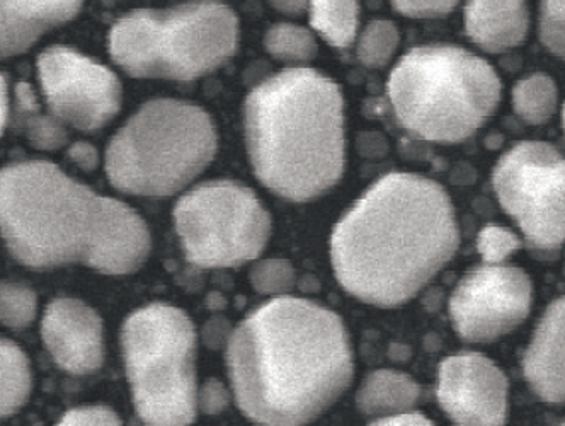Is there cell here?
<instances>
[{
	"label": "cell",
	"instance_id": "cell-35",
	"mask_svg": "<svg viewBox=\"0 0 565 426\" xmlns=\"http://www.w3.org/2000/svg\"><path fill=\"white\" fill-rule=\"evenodd\" d=\"M9 118V98H8V84L4 77L0 75V135L4 131Z\"/></svg>",
	"mask_w": 565,
	"mask_h": 426
},
{
	"label": "cell",
	"instance_id": "cell-11",
	"mask_svg": "<svg viewBox=\"0 0 565 426\" xmlns=\"http://www.w3.org/2000/svg\"><path fill=\"white\" fill-rule=\"evenodd\" d=\"M38 74L50 111L77 130L105 127L121 106L115 72L67 46H52L38 58Z\"/></svg>",
	"mask_w": 565,
	"mask_h": 426
},
{
	"label": "cell",
	"instance_id": "cell-13",
	"mask_svg": "<svg viewBox=\"0 0 565 426\" xmlns=\"http://www.w3.org/2000/svg\"><path fill=\"white\" fill-rule=\"evenodd\" d=\"M436 397L458 426H504L508 379L480 353H460L439 366Z\"/></svg>",
	"mask_w": 565,
	"mask_h": 426
},
{
	"label": "cell",
	"instance_id": "cell-23",
	"mask_svg": "<svg viewBox=\"0 0 565 426\" xmlns=\"http://www.w3.org/2000/svg\"><path fill=\"white\" fill-rule=\"evenodd\" d=\"M266 49L278 61L309 62L317 55L316 38L306 28L276 24L266 33Z\"/></svg>",
	"mask_w": 565,
	"mask_h": 426
},
{
	"label": "cell",
	"instance_id": "cell-14",
	"mask_svg": "<svg viewBox=\"0 0 565 426\" xmlns=\"http://www.w3.org/2000/svg\"><path fill=\"white\" fill-rule=\"evenodd\" d=\"M42 338L53 362L72 375H89L105 362L103 321L77 299H55L46 307Z\"/></svg>",
	"mask_w": 565,
	"mask_h": 426
},
{
	"label": "cell",
	"instance_id": "cell-19",
	"mask_svg": "<svg viewBox=\"0 0 565 426\" xmlns=\"http://www.w3.org/2000/svg\"><path fill=\"white\" fill-rule=\"evenodd\" d=\"M31 387L33 375L26 353L14 341L0 337V418L23 408Z\"/></svg>",
	"mask_w": 565,
	"mask_h": 426
},
{
	"label": "cell",
	"instance_id": "cell-27",
	"mask_svg": "<svg viewBox=\"0 0 565 426\" xmlns=\"http://www.w3.org/2000/svg\"><path fill=\"white\" fill-rule=\"evenodd\" d=\"M521 243L508 228L489 225L483 228L477 239V249L486 263H501L520 249Z\"/></svg>",
	"mask_w": 565,
	"mask_h": 426
},
{
	"label": "cell",
	"instance_id": "cell-18",
	"mask_svg": "<svg viewBox=\"0 0 565 426\" xmlns=\"http://www.w3.org/2000/svg\"><path fill=\"white\" fill-rule=\"evenodd\" d=\"M419 385L395 371H376L358 391V408L366 415H391L413 408L419 400Z\"/></svg>",
	"mask_w": 565,
	"mask_h": 426
},
{
	"label": "cell",
	"instance_id": "cell-34",
	"mask_svg": "<svg viewBox=\"0 0 565 426\" xmlns=\"http://www.w3.org/2000/svg\"><path fill=\"white\" fill-rule=\"evenodd\" d=\"M276 9L287 14H300L312 0H269Z\"/></svg>",
	"mask_w": 565,
	"mask_h": 426
},
{
	"label": "cell",
	"instance_id": "cell-37",
	"mask_svg": "<svg viewBox=\"0 0 565 426\" xmlns=\"http://www.w3.org/2000/svg\"><path fill=\"white\" fill-rule=\"evenodd\" d=\"M557 426H565V422H562L561 425H557Z\"/></svg>",
	"mask_w": 565,
	"mask_h": 426
},
{
	"label": "cell",
	"instance_id": "cell-24",
	"mask_svg": "<svg viewBox=\"0 0 565 426\" xmlns=\"http://www.w3.org/2000/svg\"><path fill=\"white\" fill-rule=\"evenodd\" d=\"M38 297L30 287L15 281H0V324L28 328L36 318Z\"/></svg>",
	"mask_w": 565,
	"mask_h": 426
},
{
	"label": "cell",
	"instance_id": "cell-2",
	"mask_svg": "<svg viewBox=\"0 0 565 426\" xmlns=\"http://www.w3.org/2000/svg\"><path fill=\"white\" fill-rule=\"evenodd\" d=\"M454 206L435 181L392 172L376 181L332 232L335 277L379 307L413 299L457 253Z\"/></svg>",
	"mask_w": 565,
	"mask_h": 426
},
{
	"label": "cell",
	"instance_id": "cell-16",
	"mask_svg": "<svg viewBox=\"0 0 565 426\" xmlns=\"http://www.w3.org/2000/svg\"><path fill=\"white\" fill-rule=\"evenodd\" d=\"M83 0H0V58L21 55L60 24L68 23Z\"/></svg>",
	"mask_w": 565,
	"mask_h": 426
},
{
	"label": "cell",
	"instance_id": "cell-33",
	"mask_svg": "<svg viewBox=\"0 0 565 426\" xmlns=\"http://www.w3.org/2000/svg\"><path fill=\"white\" fill-rule=\"evenodd\" d=\"M68 156H71L75 164L81 166V168L86 169V171L96 168L97 152L89 143H75L71 152H68Z\"/></svg>",
	"mask_w": 565,
	"mask_h": 426
},
{
	"label": "cell",
	"instance_id": "cell-31",
	"mask_svg": "<svg viewBox=\"0 0 565 426\" xmlns=\"http://www.w3.org/2000/svg\"><path fill=\"white\" fill-rule=\"evenodd\" d=\"M228 391L225 390V385L220 381L206 382L203 385V390H201L200 394V404L201 409L206 413V415H218V413L224 412L228 406Z\"/></svg>",
	"mask_w": 565,
	"mask_h": 426
},
{
	"label": "cell",
	"instance_id": "cell-3",
	"mask_svg": "<svg viewBox=\"0 0 565 426\" xmlns=\"http://www.w3.org/2000/svg\"><path fill=\"white\" fill-rule=\"evenodd\" d=\"M0 234L28 268L84 265L105 275L134 274L152 244L130 206L45 161L0 169Z\"/></svg>",
	"mask_w": 565,
	"mask_h": 426
},
{
	"label": "cell",
	"instance_id": "cell-17",
	"mask_svg": "<svg viewBox=\"0 0 565 426\" xmlns=\"http://www.w3.org/2000/svg\"><path fill=\"white\" fill-rule=\"evenodd\" d=\"M466 30L486 52L499 53L520 45L529 31L524 0H469Z\"/></svg>",
	"mask_w": 565,
	"mask_h": 426
},
{
	"label": "cell",
	"instance_id": "cell-10",
	"mask_svg": "<svg viewBox=\"0 0 565 426\" xmlns=\"http://www.w3.org/2000/svg\"><path fill=\"white\" fill-rule=\"evenodd\" d=\"M492 184L530 246L552 251L564 243L565 158L554 147L518 143L499 159Z\"/></svg>",
	"mask_w": 565,
	"mask_h": 426
},
{
	"label": "cell",
	"instance_id": "cell-7",
	"mask_svg": "<svg viewBox=\"0 0 565 426\" xmlns=\"http://www.w3.org/2000/svg\"><path fill=\"white\" fill-rule=\"evenodd\" d=\"M215 152V128L200 106L153 99L113 137L106 172L130 195L169 196L205 171Z\"/></svg>",
	"mask_w": 565,
	"mask_h": 426
},
{
	"label": "cell",
	"instance_id": "cell-25",
	"mask_svg": "<svg viewBox=\"0 0 565 426\" xmlns=\"http://www.w3.org/2000/svg\"><path fill=\"white\" fill-rule=\"evenodd\" d=\"M398 46V31L388 21H372L361 34L358 58L366 67H383Z\"/></svg>",
	"mask_w": 565,
	"mask_h": 426
},
{
	"label": "cell",
	"instance_id": "cell-29",
	"mask_svg": "<svg viewBox=\"0 0 565 426\" xmlns=\"http://www.w3.org/2000/svg\"><path fill=\"white\" fill-rule=\"evenodd\" d=\"M56 426H124L106 406H83L68 412Z\"/></svg>",
	"mask_w": 565,
	"mask_h": 426
},
{
	"label": "cell",
	"instance_id": "cell-20",
	"mask_svg": "<svg viewBox=\"0 0 565 426\" xmlns=\"http://www.w3.org/2000/svg\"><path fill=\"white\" fill-rule=\"evenodd\" d=\"M15 124L36 149L56 150L67 142V131L55 116L43 115L30 84L15 86Z\"/></svg>",
	"mask_w": 565,
	"mask_h": 426
},
{
	"label": "cell",
	"instance_id": "cell-15",
	"mask_svg": "<svg viewBox=\"0 0 565 426\" xmlns=\"http://www.w3.org/2000/svg\"><path fill=\"white\" fill-rule=\"evenodd\" d=\"M523 371L536 396L565 403V297L551 303L540 321Z\"/></svg>",
	"mask_w": 565,
	"mask_h": 426
},
{
	"label": "cell",
	"instance_id": "cell-21",
	"mask_svg": "<svg viewBox=\"0 0 565 426\" xmlns=\"http://www.w3.org/2000/svg\"><path fill=\"white\" fill-rule=\"evenodd\" d=\"M356 0H312L310 24L326 38L329 45L347 49L354 42L358 30Z\"/></svg>",
	"mask_w": 565,
	"mask_h": 426
},
{
	"label": "cell",
	"instance_id": "cell-4",
	"mask_svg": "<svg viewBox=\"0 0 565 426\" xmlns=\"http://www.w3.org/2000/svg\"><path fill=\"white\" fill-rule=\"evenodd\" d=\"M246 142L256 177L276 195L309 202L344 171V116L338 84L290 68L259 84L246 99Z\"/></svg>",
	"mask_w": 565,
	"mask_h": 426
},
{
	"label": "cell",
	"instance_id": "cell-5",
	"mask_svg": "<svg viewBox=\"0 0 565 426\" xmlns=\"http://www.w3.org/2000/svg\"><path fill=\"white\" fill-rule=\"evenodd\" d=\"M388 102L407 134L457 143L494 113L501 83L488 62L457 46H420L402 56L388 77Z\"/></svg>",
	"mask_w": 565,
	"mask_h": 426
},
{
	"label": "cell",
	"instance_id": "cell-8",
	"mask_svg": "<svg viewBox=\"0 0 565 426\" xmlns=\"http://www.w3.org/2000/svg\"><path fill=\"white\" fill-rule=\"evenodd\" d=\"M125 366L135 409L147 426H190L196 418V331L178 307L152 303L125 321Z\"/></svg>",
	"mask_w": 565,
	"mask_h": 426
},
{
	"label": "cell",
	"instance_id": "cell-26",
	"mask_svg": "<svg viewBox=\"0 0 565 426\" xmlns=\"http://www.w3.org/2000/svg\"><path fill=\"white\" fill-rule=\"evenodd\" d=\"M540 38L543 45L565 61V0H542Z\"/></svg>",
	"mask_w": 565,
	"mask_h": 426
},
{
	"label": "cell",
	"instance_id": "cell-9",
	"mask_svg": "<svg viewBox=\"0 0 565 426\" xmlns=\"http://www.w3.org/2000/svg\"><path fill=\"white\" fill-rule=\"evenodd\" d=\"M174 222L188 262L200 268H234L256 259L271 231L265 206L234 181L194 188L175 205Z\"/></svg>",
	"mask_w": 565,
	"mask_h": 426
},
{
	"label": "cell",
	"instance_id": "cell-30",
	"mask_svg": "<svg viewBox=\"0 0 565 426\" xmlns=\"http://www.w3.org/2000/svg\"><path fill=\"white\" fill-rule=\"evenodd\" d=\"M401 14L409 18H439L450 14L458 0H391Z\"/></svg>",
	"mask_w": 565,
	"mask_h": 426
},
{
	"label": "cell",
	"instance_id": "cell-36",
	"mask_svg": "<svg viewBox=\"0 0 565 426\" xmlns=\"http://www.w3.org/2000/svg\"><path fill=\"white\" fill-rule=\"evenodd\" d=\"M564 130H565V105H564Z\"/></svg>",
	"mask_w": 565,
	"mask_h": 426
},
{
	"label": "cell",
	"instance_id": "cell-12",
	"mask_svg": "<svg viewBox=\"0 0 565 426\" xmlns=\"http://www.w3.org/2000/svg\"><path fill=\"white\" fill-rule=\"evenodd\" d=\"M532 281L523 269L486 265L457 285L450 299V318L461 340L494 341L529 318Z\"/></svg>",
	"mask_w": 565,
	"mask_h": 426
},
{
	"label": "cell",
	"instance_id": "cell-1",
	"mask_svg": "<svg viewBox=\"0 0 565 426\" xmlns=\"http://www.w3.org/2000/svg\"><path fill=\"white\" fill-rule=\"evenodd\" d=\"M228 371L238 408L265 426H303L322 415L353 379L341 318L295 297L247 316L232 334Z\"/></svg>",
	"mask_w": 565,
	"mask_h": 426
},
{
	"label": "cell",
	"instance_id": "cell-22",
	"mask_svg": "<svg viewBox=\"0 0 565 426\" xmlns=\"http://www.w3.org/2000/svg\"><path fill=\"white\" fill-rule=\"evenodd\" d=\"M513 105L524 121L532 125L545 124L554 115L557 87L548 75H532L514 87Z\"/></svg>",
	"mask_w": 565,
	"mask_h": 426
},
{
	"label": "cell",
	"instance_id": "cell-32",
	"mask_svg": "<svg viewBox=\"0 0 565 426\" xmlns=\"http://www.w3.org/2000/svg\"><path fill=\"white\" fill-rule=\"evenodd\" d=\"M370 426H435L426 416L420 413H402L397 416L379 419Z\"/></svg>",
	"mask_w": 565,
	"mask_h": 426
},
{
	"label": "cell",
	"instance_id": "cell-6",
	"mask_svg": "<svg viewBox=\"0 0 565 426\" xmlns=\"http://www.w3.org/2000/svg\"><path fill=\"white\" fill-rule=\"evenodd\" d=\"M238 21L216 0H194L168 11L140 9L109 33L113 61L138 79L193 81L237 50Z\"/></svg>",
	"mask_w": 565,
	"mask_h": 426
},
{
	"label": "cell",
	"instance_id": "cell-28",
	"mask_svg": "<svg viewBox=\"0 0 565 426\" xmlns=\"http://www.w3.org/2000/svg\"><path fill=\"white\" fill-rule=\"evenodd\" d=\"M253 285L263 294L285 292L294 285V268L281 259L263 262L253 269Z\"/></svg>",
	"mask_w": 565,
	"mask_h": 426
}]
</instances>
